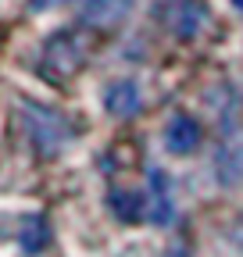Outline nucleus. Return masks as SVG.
<instances>
[{
    "label": "nucleus",
    "instance_id": "obj_4",
    "mask_svg": "<svg viewBox=\"0 0 243 257\" xmlns=\"http://www.w3.org/2000/svg\"><path fill=\"white\" fill-rule=\"evenodd\" d=\"M165 143H168V150L172 154H190V150H197V143H200V125L193 121V118H186V114H179V118H172L168 121V133H165Z\"/></svg>",
    "mask_w": 243,
    "mask_h": 257
},
{
    "label": "nucleus",
    "instance_id": "obj_2",
    "mask_svg": "<svg viewBox=\"0 0 243 257\" xmlns=\"http://www.w3.org/2000/svg\"><path fill=\"white\" fill-rule=\"evenodd\" d=\"M75 11H79L82 25L107 29V25H118L133 11V0H75Z\"/></svg>",
    "mask_w": 243,
    "mask_h": 257
},
{
    "label": "nucleus",
    "instance_id": "obj_5",
    "mask_svg": "<svg viewBox=\"0 0 243 257\" xmlns=\"http://www.w3.org/2000/svg\"><path fill=\"white\" fill-rule=\"evenodd\" d=\"M204 22H207V11H204L200 0H179V11L172 15V29L179 32L182 40L197 36V32L204 29Z\"/></svg>",
    "mask_w": 243,
    "mask_h": 257
},
{
    "label": "nucleus",
    "instance_id": "obj_3",
    "mask_svg": "<svg viewBox=\"0 0 243 257\" xmlns=\"http://www.w3.org/2000/svg\"><path fill=\"white\" fill-rule=\"evenodd\" d=\"M140 104H143L140 86H136V82H129V79H118V82H111V86L104 89V107H107L111 114H118V118L136 114V111H140Z\"/></svg>",
    "mask_w": 243,
    "mask_h": 257
},
{
    "label": "nucleus",
    "instance_id": "obj_8",
    "mask_svg": "<svg viewBox=\"0 0 243 257\" xmlns=\"http://www.w3.org/2000/svg\"><path fill=\"white\" fill-rule=\"evenodd\" d=\"M43 239H47V225L40 218H29L25 229H22V250L25 253H40L43 250Z\"/></svg>",
    "mask_w": 243,
    "mask_h": 257
},
{
    "label": "nucleus",
    "instance_id": "obj_11",
    "mask_svg": "<svg viewBox=\"0 0 243 257\" xmlns=\"http://www.w3.org/2000/svg\"><path fill=\"white\" fill-rule=\"evenodd\" d=\"M165 257H179V253H165Z\"/></svg>",
    "mask_w": 243,
    "mask_h": 257
},
{
    "label": "nucleus",
    "instance_id": "obj_1",
    "mask_svg": "<svg viewBox=\"0 0 243 257\" xmlns=\"http://www.w3.org/2000/svg\"><path fill=\"white\" fill-rule=\"evenodd\" d=\"M25 114V128H29V136H33V143L43 150V154H54L61 143L68 140V128H65V118L47 111V107H36V104H25L22 107Z\"/></svg>",
    "mask_w": 243,
    "mask_h": 257
},
{
    "label": "nucleus",
    "instance_id": "obj_9",
    "mask_svg": "<svg viewBox=\"0 0 243 257\" xmlns=\"http://www.w3.org/2000/svg\"><path fill=\"white\" fill-rule=\"evenodd\" d=\"M111 204H114V207H122L118 214H122V218H129V221H133V218H136V211H140V197H126V193H114Z\"/></svg>",
    "mask_w": 243,
    "mask_h": 257
},
{
    "label": "nucleus",
    "instance_id": "obj_10",
    "mask_svg": "<svg viewBox=\"0 0 243 257\" xmlns=\"http://www.w3.org/2000/svg\"><path fill=\"white\" fill-rule=\"evenodd\" d=\"M232 8H236V11H243V0H232Z\"/></svg>",
    "mask_w": 243,
    "mask_h": 257
},
{
    "label": "nucleus",
    "instance_id": "obj_6",
    "mask_svg": "<svg viewBox=\"0 0 243 257\" xmlns=\"http://www.w3.org/2000/svg\"><path fill=\"white\" fill-rule=\"evenodd\" d=\"M172 197H168V182L158 168H150V221L168 225L172 221Z\"/></svg>",
    "mask_w": 243,
    "mask_h": 257
},
{
    "label": "nucleus",
    "instance_id": "obj_7",
    "mask_svg": "<svg viewBox=\"0 0 243 257\" xmlns=\"http://www.w3.org/2000/svg\"><path fill=\"white\" fill-rule=\"evenodd\" d=\"M215 168H218V179H222L225 186L236 182V179L243 175V140H229V143H222Z\"/></svg>",
    "mask_w": 243,
    "mask_h": 257
}]
</instances>
